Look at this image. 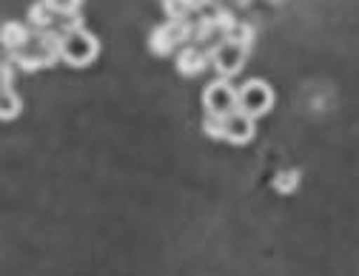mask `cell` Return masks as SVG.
<instances>
[{
    "label": "cell",
    "mask_w": 359,
    "mask_h": 276,
    "mask_svg": "<svg viewBox=\"0 0 359 276\" xmlns=\"http://www.w3.org/2000/svg\"><path fill=\"white\" fill-rule=\"evenodd\" d=\"M100 55V43L92 32H86L77 20L66 29L63 34V46H60V57L74 66V69H83V66H92Z\"/></svg>",
    "instance_id": "6da1fadb"
},
{
    "label": "cell",
    "mask_w": 359,
    "mask_h": 276,
    "mask_svg": "<svg viewBox=\"0 0 359 276\" xmlns=\"http://www.w3.org/2000/svg\"><path fill=\"white\" fill-rule=\"evenodd\" d=\"M271 109H274V88L265 80L254 77V80H245L243 88H237V111L257 120V117H265Z\"/></svg>",
    "instance_id": "7a4b0ae2"
},
{
    "label": "cell",
    "mask_w": 359,
    "mask_h": 276,
    "mask_svg": "<svg viewBox=\"0 0 359 276\" xmlns=\"http://www.w3.org/2000/svg\"><path fill=\"white\" fill-rule=\"evenodd\" d=\"M245 57H248V49L231 37H222L217 46H211V66L222 80L240 74L245 66Z\"/></svg>",
    "instance_id": "3957f363"
},
{
    "label": "cell",
    "mask_w": 359,
    "mask_h": 276,
    "mask_svg": "<svg viewBox=\"0 0 359 276\" xmlns=\"http://www.w3.org/2000/svg\"><path fill=\"white\" fill-rule=\"evenodd\" d=\"M203 109L211 117H229V114H234L237 111V88L229 80L217 77L203 91Z\"/></svg>",
    "instance_id": "277c9868"
},
{
    "label": "cell",
    "mask_w": 359,
    "mask_h": 276,
    "mask_svg": "<svg viewBox=\"0 0 359 276\" xmlns=\"http://www.w3.org/2000/svg\"><path fill=\"white\" fill-rule=\"evenodd\" d=\"M191 40V23L189 20H168L165 26H157L149 37V46H151V52L165 57L171 55L174 49H180L183 43Z\"/></svg>",
    "instance_id": "5b68a950"
},
{
    "label": "cell",
    "mask_w": 359,
    "mask_h": 276,
    "mask_svg": "<svg viewBox=\"0 0 359 276\" xmlns=\"http://www.w3.org/2000/svg\"><path fill=\"white\" fill-rule=\"evenodd\" d=\"M254 131H257V120L243 114V111H234L229 117H222V140L231 143V146H245L254 140Z\"/></svg>",
    "instance_id": "8992f818"
},
{
    "label": "cell",
    "mask_w": 359,
    "mask_h": 276,
    "mask_svg": "<svg viewBox=\"0 0 359 276\" xmlns=\"http://www.w3.org/2000/svg\"><path fill=\"white\" fill-rule=\"evenodd\" d=\"M211 66V49H197V46H186L177 55V69L186 77H197Z\"/></svg>",
    "instance_id": "52a82bcc"
},
{
    "label": "cell",
    "mask_w": 359,
    "mask_h": 276,
    "mask_svg": "<svg viewBox=\"0 0 359 276\" xmlns=\"http://www.w3.org/2000/svg\"><path fill=\"white\" fill-rule=\"evenodd\" d=\"M29 37H32V29L26 26V23H4V46L6 49H12V52H20L23 46L29 43Z\"/></svg>",
    "instance_id": "ba28073f"
},
{
    "label": "cell",
    "mask_w": 359,
    "mask_h": 276,
    "mask_svg": "<svg viewBox=\"0 0 359 276\" xmlns=\"http://www.w3.org/2000/svg\"><path fill=\"white\" fill-rule=\"evenodd\" d=\"M52 23H55V12H52L46 4H43V0L29 9V26H34L40 34H43V32H49Z\"/></svg>",
    "instance_id": "9c48e42d"
},
{
    "label": "cell",
    "mask_w": 359,
    "mask_h": 276,
    "mask_svg": "<svg viewBox=\"0 0 359 276\" xmlns=\"http://www.w3.org/2000/svg\"><path fill=\"white\" fill-rule=\"evenodd\" d=\"M274 191L277 194H294L299 188V171L297 168H283L277 177H274Z\"/></svg>",
    "instance_id": "30bf717a"
},
{
    "label": "cell",
    "mask_w": 359,
    "mask_h": 276,
    "mask_svg": "<svg viewBox=\"0 0 359 276\" xmlns=\"http://www.w3.org/2000/svg\"><path fill=\"white\" fill-rule=\"evenodd\" d=\"M214 34H217L214 18H200V20L191 26V40H197V43H208Z\"/></svg>",
    "instance_id": "8fae6325"
},
{
    "label": "cell",
    "mask_w": 359,
    "mask_h": 276,
    "mask_svg": "<svg viewBox=\"0 0 359 276\" xmlns=\"http://www.w3.org/2000/svg\"><path fill=\"white\" fill-rule=\"evenodd\" d=\"M214 23H217V32H219L222 37H231V34H234V29L240 26V23H237V18H234L229 9H219V12L214 15Z\"/></svg>",
    "instance_id": "7c38bea8"
},
{
    "label": "cell",
    "mask_w": 359,
    "mask_h": 276,
    "mask_svg": "<svg viewBox=\"0 0 359 276\" xmlns=\"http://www.w3.org/2000/svg\"><path fill=\"white\" fill-rule=\"evenodd\" d=\"M55 15H63V18H72V15H77L80 12V4L83 0H43Z\"/></svg>",
    "instance_id": "4fadbf2b"
},
{
    "label": "cell",
    "mask_w": 359,
    "mask_h": 276,
    "mask_svg": "<svg viewBox=\"0 0 359 276\" xmlns=\"http://www.w3.org/2000/svg\"><path fill=\"white\" fill-rule=\"evenodd\" d=\"M18 114H20V100H18V95H12V88H9V91H4V109H0V117L15 120Z\"/></svg>",
    "instance_id": "5bb4252c"
},
{
    "label": "cell",
    "mask_w": 359,
    "mask_h": 276,
    "mask_svg": "<svg viewBox=\"0 0 359 276\" xmlns=\"http://www.w3.org/2000/svg\"><path fill=\"white\" fill-rule=\"evenodd\" d=\"M165 15H168V20H186L189 6L183 4V0H165Z\"/></svg>",
    "instance_id": "9a60e30c"
},
{
    "label": "cell",
    "mask_w": 359,
    "mask_h": 276,
    "mask_svg": "<svg viewBox=\"0 0 359 276\" xmlns=\"http://www.w3.org/2000/svg\"><path fill=\"white\" fill-rule=\"evenodd\" d=\"M231 40H237V43H243V46H245V49H251V43H254V29H251L248 23H240V26L234 29Z\"/></svg>",
    "instance_id": "2e32d148"
},
{
    "label": "cell",
    "mask_w": 359,
    "mask_h": 276,
    "mask_svg": "<svg viewBox=\"0 0 359 276\" xmlns=\"http://www.w3.org/2000/svg\"><path fill=\"white\" fill-rule=\"evenodd\" d=\"M183 4L189 6V12H200V9H205L211 0H183Z\"/></svg>",
    "instance_id": "e0dca14e"
}]
</instances>
